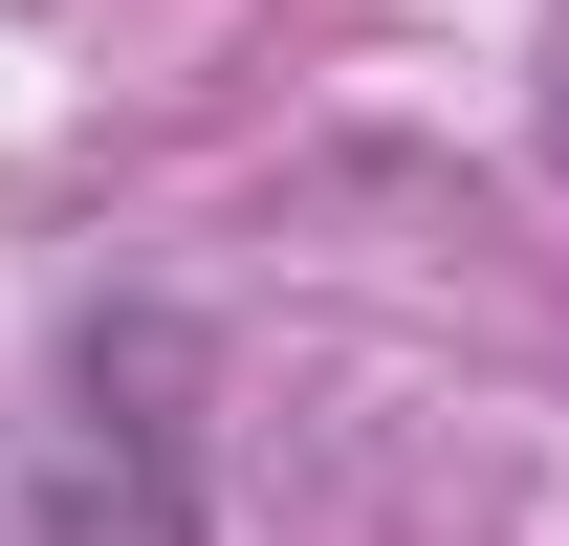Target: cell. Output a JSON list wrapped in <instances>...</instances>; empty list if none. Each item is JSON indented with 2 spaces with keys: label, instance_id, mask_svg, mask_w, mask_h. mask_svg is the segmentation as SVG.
<instances>
[{
  "label": "cell",
  "instance_id": "1",
  "mask_svg": "<svg viewBox=\"0 0 569 546\" xmlns=\"http://www.w3.org/2000/svg\"><path fill=\"white\" fill-rule=\"evenodd\" d=\"M22 546H198V415H176V328H110L67 415L22 437Z\"/></svg>",
  "mask_w": 569,
  "mask_h": 546
}]
</instances>
